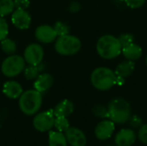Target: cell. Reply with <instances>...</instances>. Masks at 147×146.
<instances>
[{"mask_svg":"<svg viewBox=\"0 0 147 146\" xmlns=\"http://www.w3.org/2000/svg\"><path fill=\"white\" fill-rule=\"evenodd\" d=\"M43 58H44L43 48L38 43L29 44L24 50L23 59L28 65H38L41 64Z\"/></svg>","mask_w":147,"mask_h":146,"instance_id":"8","label":"cell"},{"mask_svg":"<svg viewBox=\"0 0 147 146\" xmlns=\"http://www.w3.org/2000/svg\"><path fill=\"white\" fill-rule=\"evenodd\" d=\"M14 4L16 9H26L27 8H28L30 2L29 0H14Z\"/></svg>","mask_w":147,"mask_h":146,"instance_id":"31","label":"cell"},{"mask_svg":"<svg viewBox=\"0 0 147 146\" xmlns=\"http://www.w3.org/2000/svg\"><path fill=\"white\" fill-rule=\"evenodd\" d=\"M22 85L16 81H8L3 86V93L9 99H18L22 94Z\"/></svg>","mask_w":147,"mask_h":146,"instance_id":"15","label":"cell"},{"mask_svg":"<svg viewBox=\"0 0 147 146\" xmlns=\"http://www.w3.org/2000/svg\"><path fill=\"white\" fill-rule=\"evenodd\" d=\"M34 35L39 42L44 44L53 42L58 37L54 28L49 25H40L37 27L34 32Z\"/></svg>","mask_w":147,"mask_h":146,"instance_id":"10","label":"cell"},{"mask_svg":"<svg viewBox=\"0 0 147 146\" xmlns=\"http://www.w3.org/2000/svg\"><path fill=\"white\" fill-rule=\"evenodd\" d=\"M124 1L126 4L132 9H139L142 7L146 3V0H124Z\"/></svg>","mask_w":147,"mask_h":146,"instance_id":"29","label":"cell"},{"mask_svg":"<svg viewBox=\"0 0 147 146\" xmlns=\"http://www.w3.org/2000/svg\"><path fill=\"white\" fill-rule=\"evenodd\" d=\"M25 60L22 57L12 54L7 57L1 65L2 73L7 77H15L21 74L25 69Z\"/></svg>","mask_w":147,"mask_h":146,"instance_id":"6","label":"cell"},{"mask_svg":"<svg viewBox=\"0 0 147 146\" xmlns=\"http://www.w3.org/2000/svg\"><path fill=\"white\" fill-rule=\"evenodd\" d=\"M53 28H54V29H55V31H56L58 36H62V35L68 34L69 32H70L69 27H68L65 23H64V22H57L54 24Z\"/></svg>","mask_w":147,"mask_h":146,"instance_id":"24","label":"cell"},{"mask_svg":"<svg viewBox=\"0 0 147 146\" xmlns=\"http://www.w3.org/2000/svg\"><path fill=\"white\" fill-rule=\"evenodd\" d=\"M69 9H70V11H71V12H73V13L78 12V11L80 9V5H79V3H77V2H73V3H71L70 4V6H69Z\"/></svg>","mask_w":147,"mask_h":146,"instance_id":"32","label":"cell"},{"mask_svg":"<svg viewBox=\"0 0 147 146\" xmlns=\"http://www.w3.org/2000/svg\"><path fill=\"white\" fill-rule=\"evenodd\" d=\"M53 83V77L49 73H40L34 81V88L40 93H45L47 91Z\"/></svg>","mask_w":147,"mask_h":146,"instance_id":"14","label":"cell"},{"mask_svg":"<svg viewBox=\"0 0 147 146\" xmlns=\"http://www.w3.org/2000/svg\"><path fill=\"white\" fill-rule=\"evenodd\" d=\"M135 68V64L134 61L131 60H126L121 63L115 69V75L117 77V79H124L134 72ZM118 83V82H117Z\"/></svg>","mask_w":147,"mask_h":146,"instance_id":"18","label":"cell"},{"mask_svg":"<svg viewBox=\"0 0 147 146\" xmlns=\"http://www.w3.org/2000/svg\"><path fill=\"white\" fill-rule=\"evenodd\" d=\"M93 114L99 118H109L108 108L102 105H96L92 109Z\"/></svg>","mask_w":147,"mask_h":146,"instance_id":"25","label":"cell"},{"mask_svg":"<svg viewBox=\"0 0 147 146\" xmlns=\"http://www.w3.org/2000/svg\"><path fill=\"white\" fill-rule=\"evenodd\" d=\"M82 44L80 40L71 34L58 36L55 41V51L63 56H71L76 54L81 49Z\"/></svg>","mask_w":147,"mask_h":146,"instance_id":"5","label":"cell"},{"mask_svg":"<svg viewBox=\"0 0 147 146\" xmlns=\"http://www.w3.org/2000/svg\"><path fill=\"white\" fill-rule=\"evenodd\" d=\"M128 121H129V125L132 128H140L142 126V120L137 115H134V116L130 117Z\"/></svg>","mask_w":147,"mask_h":146,"instance_id":"30","label":"cell"},{"mask_svg":"<svg viewBox=\"0 0 147 146\" xmlns=\"http://www.w3.org/2000/svg\"><path fill=\"white\" fill-rule=\"evenodd\" d=\"M64 133L59 131H49L48 133V146H67Z\"/></svg>","mask_w":147,"mask_h":146,"instance_id":"19","label":"cell"},{"mask_svg":"<svg viewBox=\"0 0 147 146\" xmlns=\"http://www.w3.org/2000/svg\"><path fill=\"white\" fill-rule=\"evenodd\" d=\"M54 127L57 129V131L65 133L70 127V123L69 120H67V117H62V116L55 117Z\"/></svg>","mask_w":147,"mask_h":146,"instance_id":"23","label":"cell"},{"mask_svg":"<svg viewBox=\"0 0 147 146\" xmlns=\"http://www.w3.org/2000/svg\"><path fill=\"white\" fill-rule=\"evenodd\" d=\"M67 143L71 146H85L87 139L84 133L77 127H69L64 133Z\"/></svg>","mask_w":147,"mask_h":146,"instance_id":"11","label":"cell"},{"mask_svg":"<svg viewBox=\"0 0 147 146\" xmlns=\"http://www.w3.org/2000/svg\"><path fill=\"white\" fill-rule=\"evenodd\" d=\"M74 111V105L70 100H63L59 102L53 108V114L55 117H69Z\"/></svg>","mask_w":147,"mask_h":146,"instance_id":"16","label":"cell"},{"mask_svg":"<svg viewBox=\"0 0 147 146\" xmlns=\"http://www.w3.org/2000/svg\"><path fill=\"white\" fill-rule=\"evenodd\" d=\"M90 82L96 89L105 91L116 84L118 79L115 73L109 68L98 67L92 71Z\"/></svg>","mask_w":147,"mask_h":146,"instance_id":"3","label":"cell"},{"mask_svg":"<svg viewBox=\"0 0 147 146\" xmlns=\"http://www.w3.org/2000/svg\"><path fill=\"white\" fill-rule=\"evenodd\" d=\"M14 0H0V16L3 17L14 11Z\"/></svg>","mask_w":147,"mask_h":146,"instance_id":"22","label":"cell"},{"mask_svg":"<svg viewBox=\"0 0 147 146\" xmlns=\"http://www.w3.org/2000/svg\"><path fill=\"white\" fill-rule=\"evenodd\" d=\"M115 125L111 120H104L97 124L95 128V135L99 140H107L115 132Z\"/></svg>","mask_w":147,"mask_h":146,"instance_id":"12","label":"cell"},{"mask_svg":"<svg viewBox=\"0 0 147 146\" xmlns=\"http://www.w3.org/2000/svg\"><path fill=\"white\" fill-rule=\"evenodd\" d=\"M118 39H119L122 47H124V46H127V45H129L134 41V36L130 34H122L120 35V37Z\"/></svg>","mask_w":147,"mask_h":146,"instance_id":"27","label":"cell"},{"mask_svg":"<svg viewBox=\"0 0 147 146\" xmlns=\"http://www.w3.org/2000/svg\"><path fill=\"white\" fill-rule=\"evenodd\" d=\"M136 141V134L133 129H121L115 138V143L117 146H132Z\"/></svg>","mask_w":147,"mask_h":146,"instance_id":"13","label":"cell"},{"mask_svg":"<svg viewBox=\"0 0 147 146\" xmlns=\"http://www.w3.org/2000/svg\"><path fill=\"white\" fill-rule=\"evenodd\" d=\"M109 118L115 124H125L131 117L130 104L122 98H116L110 102L108 107Z\"/></svg>","mask_w":147,"mask_h":146,"instance_id":"4","label":"cell"},{"mask_svg":"<svg viewBox=\"0 0 147 146\" xmlns=\"http://www.w3.org/2000/svg\"><path fill=\"white\" fill-rule=\"evenodd\" d=\"M121 52L123 53V55L125 56V58L127 60H131V61L134 62L135 60H138L141 57L142 48L138 44H135L134 42H133V43L122 47Z\"/></svg>","mask_w":147,"mask_h":146,"instance_id":"17","label":"cell"},{"mask_svg":"<svg viewBox=\"0 0 147 146\" xmlns=\"http://www.w3.org/2000/svg\"><path fill=\"white\" fill-rule=\"evenodd\" d=\"M43 66L41 65V64L38 65H28V67H25L24 69V76L26 77V79L28 80H33L35 79L40 74V71H42Z\"/></svg>","mask_w":147,"mask_h":146,"instance_id":"20","label":"cell"},{"mask_svg":"<svg viewBox=\"0 0 147 146\" xmlns=\"http://www.w3.org/2000/svg\"><path fill=\"white\" fill-rule=\"evenodd\" d=\"M11 14V21L16 28L24 30L30 27L31 16L26 9H16Z\"/></svg>","mask_w":147,"mask_h":146,"instance_id":"9","label":"cell"},{"mask_svg":"<svg viewBox=\"0 0 147 146\" xmlns=\"http://www.w3.org/2000/svg\"><path fill=\"white\" fill-rule=\"evenodd\" d=\"M9 34V25L6 22V20L0 16V41L7 38V35Z\"/></svg>","mask_w":147,"mask_h":146,"instance_id":"26","label":"cell"},{"mask_svg":"<svg viewBox=\"0 0 147 146\" xmlns=\"http://www.w3.org/2000/svg\"><path fill=\"white\" fill-rule=\"evenodd\" d=\"M138 138L145 145H147V124L142 125L138 133Z\"/></svg>","mask_w":147,"mask_h":146,"instance_id":"28","label":"cell"},{"mask_svg":"<svg viewBox=\"0 0 147 146\" xmlns=\"http://www.w3.org/2000/svg\"><path fill=\"white\" fill-rule=\"evenodd\" d=\"M109 146H117V145H109Z\"/></svg>","mask_w":147,"mask_h":146,"instance_id":"34","label":"cell"},{"mask_svg":"<svg viewBox=\"0 0 147 146\" xmlns=\"http://www.w3.org/2000/svg\"><path fill=\"white\" fill-rule=\"evenodd\" d=\"M146 65H147V56H146Z\"/></svg>","mask_w":147,"mask_h":146,"instance_id":"33","label":"cell"},{"mask_svg":"<svg viewBox=\"0 0 147 146\" xmlns=\"http://www.w3.org/2000/svg\"><path fill=\"white\" fill-rule=\"evenodd\" d=\"M55 116L53 114V109L47 110L37 114L33 120V126L35 130L45 133L50 131L54 126Z\"/></svg>","mask_w":147,"mask_h":146,"instance_id":"7","label":"cell"},{"mask_svg":"<svg viewBox=\"0 0 147 146\" xmlns=\"http://www.w3.org/2000/svg\"><path fill=\"white\" fill-rule=\"evenodd\" d=\"M18 99L20 110L28 116L37 114L42 105V94L34 89L22 92Z\"/></svg>","mask_w":147,"mask_h":146,"instance_id":"2","label":"cell"},{"mask_svg":"<svg viewBox=\"0 0 147 146\" xmlns=\"http://www.w3.org/2000/svg\"><path fill=\"white\" fill-rule=\"evenodd\" d=\"M1 49L6 54L12 55L16 51V44L11 39L5 38L4 40H1Z\"/></svg>","mask_w":147,"mask_h":146,"instance_id":"21","label":"cell"},{"mask_svg":"<svg viewBox=\"0 0 147 146\" xmlns=\"http://www.w3.org/2000/svg\"><path fill=\"white\" fill-rule=\"evenodd\" d=\"M122 51V46L117 37L105 34L99 38L96 43V52L105 59H113L118 57Z\"/></svg>","mask_w":147,"mask_h":146,"instance_id":"1","label":"cell"}]
</instances>
